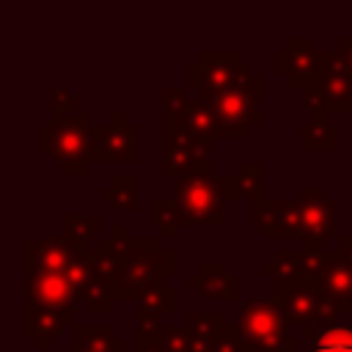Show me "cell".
<instances>
[{"mask_svg": "<svg viewBox=\"0 0 352 352\" xmlns=\"http://www.w3.org/2000/svg\"><path fill=\"white\" fill-rule=\"evenodd\" d=\"M217 182L206 173H192L179 182L176 187V204L184 217V223H226L223 220V198L217 192Z\"/></svg>", "mask_w": 352, "mask_h": 352, "instance_id": "1", "label": "cell"}, {"mask_svg": "<svg viewBox=\"0 0 352 352\" xmlns=\"http://www.w3.org/2000/svg\"><path fill=\"white\" fill-rule=\"evenodd\" d=\"M41 132H47V138H50L47 148L52 151V157H58L66 165V170H80L74 160H85V157L91 160V154H94L91 132L82 126H74L66 121V124H52Z\"/></svg>", "mask_w": 352, "mask_h": 352, "instance_id": "2", "label": "cell"}, {"mask_svg": "<svg viewBox=\"0 0 352 352\" xmlns=\"http://www.w3.org/2000/svg\"><path fill=\"white\" fill-rule=\"evenodd\" d=\"M239 333H245L250 341L264 344V346H275L278 341H283V324H280V314L275 305L267 302H250L242 311L239 319Z\"/></svg>", "mask_w": 352, "mask_h": 352, "instance_id": "3", "label": "cell"}, {"mask_svg": "<svg viewBox=\"0 0 352 352\" xmlns=\"http://www.w3.org/2000/svg\"><path fill=\"white\" fill-rule=\"evenodd\" d=\"M102 146H99V160H124L135 162V126L124 129H99Z\"/></svg>", "mask_w": 352, "mask_h": 352, "instance_id": "4", "label": "cell"}, {"mask_svg": "<svg viewBox=\"0 0 352 352\" xmlns=\"http://www.w3.org/2000/svg\"><path fill=\"white\" fill-rule=\"evenodd\" d=\"M311 352H352V327H324L311 338Z\"/></svg>", "mask_w": 352, "mask_h": 352, "instance_id": "5", "label": "cell"}, {"mask_svg": "<svg viewBox=\"0 0 352 352\" xmlns=\"http://www.w3.org/2000/svg\"><path fill=\"white\" fill-rule=\"evenodd\" d=\"M322 286H324L327 294L349 300V297H352V272L344 270V267H333V270L327 267V272H324V278H322Z\"/></svg>", "mask_w": 352, "mask_h": 352, "instance_id": "6", "label": "cell"}, {"mask_svg": "<svg viewBox=\"0 0 352 352\" xmlns=\"http://www.w3.org/2000/svg\"><path fill=\"white\" fill-rule=\"evenodd\" d=\"M110 344H113L110 327H82L77 336V346L91 352H110Z\"/></svg>", "mask_w": 352, "mask_h": 352, "instance_id": "7", "label": "cell"}]
</instances>
